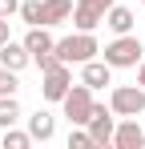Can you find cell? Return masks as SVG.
Returning <instances> with one entry per match:
<instances>
[{"label":"cell","instance_id":"6da1fadb","mask_svg":"<svg viewBox=\"0 0 145 149\" xmlns=\"http://www.w3.org/2000/svg\"><path fill=\"white\" fill-rule=\"evenodd\" d=\"M141 56H145V45H141V36H133V32H121V36H113L101 49V61L113 65V69H137Z\"/></svg>","mask_w":145,"mask_h":149},{"label":"cell","instance_id":"7a4b0ae2","mask_svg":"<svg viewBox=\"0 0 145 149\" xmlns=\"http://www.w3.org/2000/svg\"><path fill=\"white\" fill-rule=\"evenodd\" d=\"M52 52H56V61H65V65H85V61H93L97 52H101V45H97L93 32H72V36H61Z\"/></svg>","mask_w":145,"mask_h":149},{"label":"cell","instance_id":"3957f363","mask_svg":"<svg viewBox=\"0 0 145 149\" xmlns=\"http://www.w3.org/2000/svg\"><path fill=\"white\" fill-rule=\"evenodd\" d=\"M93 89L85 85V81H77L69 93L61 97V109H65V117H69V125H89V117H93Z\"/></svg>","mask_w":145,"mask_h":149},{"label":"cell","instance_id":"277c9868","mask_svg":"<svg viewBox=\"0 0 145 149\" xmlns=\"http://www.w3.org/2000/svg\"><path fill=\"white\" fill-rule=\"evenodd\" d=\"M109 109L117 117H141L145 113V89L141 85H113L109 89Z\"/></svg>","mask_w":145,"mask_h":149},{"label":"cell","instance_id":"5b68a950","mask_svg":"<svg viewBox=\"0 0 145 149\" xmlns=\"http://www.w3.org/2000/svg\"><path fill=\"white\" fill-rule=\"evenodd\" d=\"M45 81H40V97L52 101V105H61V97L72 89V65H56V69H48V73H40Z\"/></svg>","mask_w":145,"mask_h":149},{"label":"cell","instance_id":"8992f818","mask_svg":"<svg viewBox=\"0 0 145 149\" xmlns=\"http://www.w3.org/2000/svg\"><path fill=\"white\" fill-rule=\"evenodd\" d=\"M89 137H93V145H113V129H117V113L109 109V105H93V117H89Z\"/></svg>","mask_w":145,"mask_h":149},{"label":"cell","instance_id":"52a82bcc","mask_svg":"<svg viewBox=\"0 0 145 149\" xmlns=\"http://www.w3.org/2000/svg\"><path fill=\"white\" fill-rule=\"evenodd\" d=\"M72 24L77 32H97V28L105 24V4L101 0H72Z\"/></svg>","mask_w":145,"mask_h":149},{"label":"cell","instance_id":"ba28073f","mask_svg":"<svg viewBox=\"0 0 145 149\" xmlns=\"http://www.w3.org/2000/svg\"><path fill=\"white\" fill-rule=\"evenodd\" d=\"M113 145L117 149H141L145 145V129L137 117H121L117 129H113Z\"/></svg>","mask_w":145,"mask_h":149},{"label":"cell","instance_id":"9c48e42d","mask_svg":"<svg viewBox=\"0 0 145 149\" xmlns=\"http://www.w3.org/2000/svg\"><path fill=\"white\" fill-rule=\"evenodd\" d=\"M0 65L12 69V73H20V69L32 65V52L24 49V40H4V45H0Z\"/></svg>","mask_w":145,"mask_h":149},{"label":"cell","instance_id":"30bf717a","mask_svg":"<svg viewBox=\"0 0 145 149\" xmlns=\"http://www.w3.org/2000/svg\"><path fill=\"white\" fill-rule=\"evenodd\" d=\"M24 49L32 52V61H36V56H45V52L56 49V36L48 32V24H32L28 32H24Z\"/></svg>","mask_w":145,"mask_h":149},{"label":"cell","instance_id":"8fae6325","mask_svg":"<svg viewBox=\"0 0 145 149\" xmlns=\"http://www.w3.org/2000/svg\"><path fill=\"white\" fill-rule=\"evenodd\" d=\"M81 81H85V85H89V89H105V85H113V65H105V61H85V65H81Z\"/></svg>","mask_w":145,"mask_h":149},{"label":"cell","instance_id":"7c38bea8","mask_svg":"<svg viewBox=\"0 0 145 149\" xmlns=\"http://www.w3.org/2000/svg\"><path fill=\"white\" fill-rule=\"evenodd\" d=\"M24 121H28V137H32V141H40V145L52 141V133H56V117H52L48 109H36V113L24 117Z\"/></svg>","mask_w":145,"mask_h":149},{"label":"cell","instance_id":"4fadbf2b","mask_svg":"<svg viewBox=\"0 0 145 149\" xmlns=\"http://www.w3.org/2000/svg\"><path fill=\"white\" fill-rule=\"evenodd\" d=\"M72 16V0H40V24L56 28Z\"/></svg>","mask_w":145,"mask_h":149},{"label":"cell","instance_id":"5bb4252c","mask_svg":"<svg viewBox=\"0 0 145 149\" xmlns=\"http://www.w3.org/2000/svg\"><path fill=\"white\" fill-rule=\"evenodd\" d=\"M133 12L125 8V4H113V8H105V28L113 32V36H121V32H133Z\"/></svg>","mask_w":145,"mask_h":149},{"label":"cell","instance_id":"9a60e30c","mask_svg":"<svg viewBox=\"0 0 145 149\" xmlns=\"http://www.w3.org/2000/svg\"><path fill=\"white\" fill-rule=\"evenodd\" d=\"M0 145H4V149H28V145H32V137H28V129L8 125V129H0Z\"/></svg>","mask_w":145,"mask_h":149},{"label":"cell","instance_id":"2e32d148","mask_svg":"<svg viewBox=\"0 0 145 149\" xmlns=\"http://www.w3.org/2000/svg\"><path fill=\"white\" fill-rule=\"evenodd\" d=\"M24 113H20V101L16 97H0V129H8V125H16Z\"/></svg>","mask_w":145,"mask_h":149},{"label":"cell","instance_id":"e0dca14e","mask_svg":"<svg viewBox=\"0 0 145 149\" xmlns=\"http://www.w3.org/2000/svg\"><path fill=\"white\" fill-rule=\"evenodd\" d=\"M69 149H97L85 125H69Z\"/></svg>","mask_w":145,"mask_h":149},{"label":"cell","instance_id":"ac0fdd59","mask_svg":"<svg viewBox=\"0 0 145 149\" xmlns=\"http://www.w3.org/2000/svg\"><path fill=\"white\" fill-rule=\"evenodd\" d=\"M16 89H20V73L0 65V97H16Z\"/></svg>","mask_w":145,"mask_h":149},{"label":"cell","instance_id":"d6986e66","mask_svg":"<svg viewBox=\"0 0 145 149\" xmlns=\"http://www.w3.org/2000/svg\"><path fill=\"white\" fill-rule=\"evenodd\" d=\"M16 16H20L28 28L40 24V0H20V12H16Z\"/></svg>","mask_w":145,"mask_h":149},{"label":"cell","instance_id":"ffe728a7","mask_svg":"<svg viewBox=\"0 0 145 149\" xmlns=\"http://www.w3.org/2000/svg\"><path fill=\"white\" fill-rule=\"evenodd\" d=\"M16 12H20V0H0V16L4 20H12Z\"/></svg>","mask_w":145,"mask_h":149},{"label":"cell","instance_id":"44dd1931","mask_svg":"<svg viewBox=\"0 0 145 149\" xmlns=\"http://www.w3.org/2000/svg\"><path fill=\"white\" fill-rule=\"evenodd\" d=\"M4 40H12V32H8V20L0 16V45H4Z\"/></svg>","mask_w":145,"mask_h":149},{"label":"cell","instance_id":"7402d4cb","mask_svg":"<svg viewBox=\"0 0 145 149\" xmlns=\"http://www.w3.org/2000/svg\"><path fill=\"white\" fill-rule=\"evenodd\" d=\"M137 85L145 89V56H141V65H137Z\"/></svg>","mask_w":145,"mask_h":149},{"label":"cell","instance_id":"603a6c76","mask_svg":"<svg viewBox=\"0 0 145 149\" xmlns=\"http://www.w3.org/2000/svg\"><path fill=\"white\" fill-rule=\"evenodd\" d=\"M141 4H145V0H141Z\"/></svg>","mask_w":145,"mask_h":149}]
</instances>
